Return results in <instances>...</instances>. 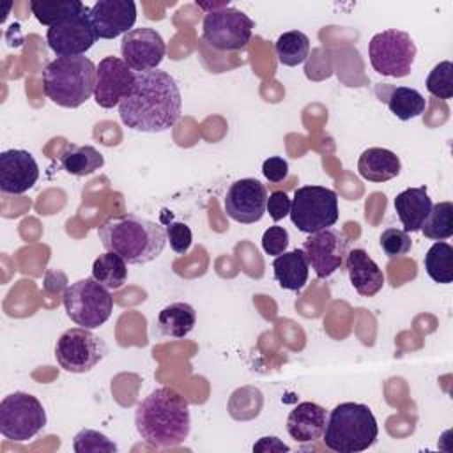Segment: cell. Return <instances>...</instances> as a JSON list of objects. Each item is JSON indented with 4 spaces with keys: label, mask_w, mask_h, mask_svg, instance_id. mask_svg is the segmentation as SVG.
<instances>
[{
    "label": "cell",
    "mask_w": 453,
    "mask_h": 453,
    "mask_svg": "<svg viewBox=\"0 0 453 453\" xmlns=\"http://www.w3.org/2000/svg\"><path fill=\"white\" fill-rule=\"evenodd\" d=\"M73 449L76 453H115L117 444L97 430L83 428L74 435Z\"/></svg>",
    "instance_id": "cell-34"
},
{
    "label": "cell",
    "mask_w": 453,
    "mask_h": 453,
    "mask_svg": "<svg viewBox=\"0 0 453 453\" xmlns=\"http://www.w3.org/2000/svg\"><path fill=\"white\" fill-rule=\"evenodd\" d=\"M274 51H276V57H278L280 64H283L287 67H296V65L303 64L308 58L310 39H308L306 34H303L299 30L283 32L276 39Z\"/></svg>",
    "instance_id": "cell-29"
},
{
    "label": "cell",
    "mask_w": 453,
    "mask_h": 453,
    "mask_svg": "<svg viewBox=\"0 0 453 453\" xmlns=\"http://www.w3.org/2000/svg\"><path fill=\"white\" fill-rule=\"evenodd\" d=\"M134 426L140 437L154 448L179 446L191 430L188 400L172 388H157L136 405Z\"/></svg>",
    "instance_id": "cell-2"
},
{
    "label": "cell",
    "mask_w": 453,
    "mask_h": 453,
    "mask_svg": "<svg viewBox=\"0 0 453 453\" xmlns=\"http://www.w3.org/2000/svg\"><path fill=\"white\" fill-rule=\"evenodd\" d=\"M267 189L257 179L235 180L225 195V212L237 223L251 225L264 218Z\"/></svg>",
    "instance_id": "cell-16"
},
{
    "label": "cell",
    "mask_w": 453,
    "mask_h": 453,
    "mask_svg": "<svg viewBox=\"0 0 453 453\" xmlns=\"http://www.w3.org/2000/svg\"><path fill=\"white\" fill-rule=\"evenodd\" d=\"M375 94L379 101L386 103L389 111L400 120H411L425 113L426 99L411 87H395L389 83H377Z\"/></svg>",
    "instance_id": "cell-21"
},
{
    "label": "cell",
    "mask_w": 453,
    "mask_h": 453,
    "mask_svg": "<svg viewBox=\"0 0 453 453\" xmlns=\"http://www.w3.org/2000/svg\"><path fill=\"white\" fill-rule=\"evenodd\" d=\"M108 354L103 338L87 327H71L64 331L55 345V357L60 368L71 373L90 372Z\"/></svg>",
    "instance_id": "cell-11"
},
{
    "label": "cell",
    "mask_w": 453,
    "mask_h": 453,
    "mask_svg": "<svg viewBox=\"0 0 453 453\" xmlns=\"http://www.w3.org/2000/svg\"><path fill=\"white\" fill-rule=\"evenodd\" d=\"M134 87V71L119 57H104L97 65L94 101L97 106L110 110L120 104Z\"/></svg>",
    "instance_id": "cell-14"
},
{
    "label": "cell",
    "mask_w": 453,
    "mask_h": 453,
    "mask_svg": "<svg viewBox=\"0 0 453 453\" xmlns=\"http://www.w3.org/2000/svg\"><path fill=\"white\" fill-rule=\"evenodd\" d=\"M62 299L67 317L76 326L87 329L103 326L113 310V297L110 290L94 278H83L71 283Z\"/></svg>",
    "instance_id": "cell-6"
},
{
    "label": "cell",
    "mask_w": 453,
    "mask_h": 453,
    "mask_svg": "<svg viewBox=\"0 0 453 453\" xmlns=\"http://www.w3.org/2000/svg\"><path fill=\"white\" fill-rule=\"evenodd\" d=\"M288 246V232L283 226L273 225L269 226L264 235H262V248L267 255L271 257H278L281 253L287 251Z\"/></svg>",
    "instance_id": "cell-37"
},
{
    "label": "cell",
    "mask_w": 453,
    "mask_h": 453,
    "mask_svg": "<svg viewBox=\"0 0 453 453\" xmlns=\"http://www.w3.org/2000/svg\"><path fill=\"white\" fill-rule=\"evenodd\" d=\"M166 241L170 242V248L179 253V255H184L191 242H193V232L191 228L186 225V223H180V221H173L170 223L166 228Z\"/></svg>",
    "instance_id": "cell-36"
},
{
    "label": "cell",
    "mask_w": 453,
    "mask_h": 453,
    "mask_svg": "<svg viewBox=\"0 0 453 453\" xmlns=\"http://www.w3.org/2000/svg\"><path fill=\"white\" fill-rule=\"evenodd\" d=\"M228 0H225V2H198L196 0V5L200 7V9H203L205 11V14L207 12H212V11H219V9H225V7H228Z\"/></svg>",
    "instance_id": "cell-41"
},
{
    "label": "cell",
    "mask_w": 453,
    "mask_h": 453,
    "mask_svg": "<svg viewBox=\"0 0 453 453\" xmlns=\"http://www.w3.org/2000/svg\"><path fill=\"white\" fill-rule=\"evenodd\" d=\"M97 41L88 12L71 16L46 32V42L57 57L85 55Z\"/></svg>",
    "instance_id": "cell-13"
},
{
    "label": "cell",
    "mask_w": 453,
    "mask_h": 453,
    "mask_svg": "<svg viewBox=\"0 0 453 453\" xmlns=\"http://www.w3.org/2000/svg\"><path fill=\"white\" fill-rule=\"evenodd\" d=\"M273 273L281 288L299 292L306 285L310 273V264L304 251L296 248L278 255L273 262Z\"/></svg>",
    "instance_id": "cell-24"
},
{
    "label": "cell",
    "mask_w": 453,
    "mask_h": 453,
    "mask_svg": "<svg viewBox=\"0 0 453 453\" xmlns=\"http://www.w3.org/2000/svg\"><path fill=\"white\" fill-rule=\"evenodd\" d=\"M288 216L303 234L331 228L338 221V196L326 186H301L294 191Z\"/></svg>",
    "instance_id": "cell-7"
},
{
    "label": "cell",
    "mask_w": 453,
    "mask_h": 453,
    "mask_svg": "<svg viewBox=\"0 0 453 453\" xmlns=\"http://www.w3.org/2000/svg\"><path fill=\"white\" fill-rule=\"evenodd\" d=\"M426 90L439 99L453 97V64L449 60H442L432 67L426 76Z\"/></svg>",
    "instance_id": "cell-33"
},
{
    "label": "cell",
    "mask_w": 453,
    "mask_h": 453,
    "mask_svg": "<svg viewBox=\"0 0 453 453\" xmlns=\"http://www.w3.org/2000/svg\"><path fill=\"white\" fill-rule=\"evenodd\" d=\"M402 170L400 157L384 147H370L357 159V172L370 182H386L395 179Z\"/></svg>",
    "instance_id": "cell-23"
},
{
    "label": "cell",
    "mask_w": 453,
    "mask_h": 453,
    "mask_svg": "<svg viewBox=\"0 0 453 453\" xmlns=\"http://www.w3.org/2000/svg\"><path fill=\"white\" fill-rule=\"evenodd\" d=\"M290 448L283 444L278 437H260L258 442L253 444V451H288Z\"/></svg>",
    "instance_id": "cell-40"
},
{
    "label": "cell",
    "mask_w": 453,
    "mask_h": 453,
    "mask_svg": "<svg viewBox=\"0 0 453 453\" xmlns=\"http://www.w3.org/2000/svg\"><path fill=\"white\" fill-rule=\"evenodd\" d=\"M30 11L39 23L53 27L71 16L90 12V7L80 0H32Z\"/></svg>",
    "instance_id": "cell-27"
},
{
    "label": "cell",
    "mask_w": 453,
    "mask_h": 453,
    "mask_svg": "<svg viewBox=\"0 0 453 453\" xmlns=\"http://www.w3.org/2000/svg\"><path fill=\"white\" fill-rule=\"evenodd\" d=\"M379 244H380V248H382V251L388 258L403 257L412 248V241H411L409 232L400 230V228H386L379 237Z\"/></svg>",
    "instance_id": "cell-35"
},
{
    "label": "cell",
    "mask_w": 453,
    "mask_h": 453,
    "mask_svg": "<svg viewBox=\"0 0 453 453\" xmlns=\"http://www.w3.org/2000/svg\"><path fill=\"white\" fill-rule=\"evenodd\" d=\"M326 409L315 402L297 403L287 418V432L297 442H313L322 437L326 428Z\"/></svg>",
    "instance_id": "cell-20"
},
{
    "label": "cell",
    "mask_w": 453,
    "mask_h": 453,
    "mask_svg": "<svg viewBox=\"0 0 453 453\" xmlns=\"http://www.w3.org/2000/svg\"><path fill=\"white\" fill-rule=\"evenodd\" d=\"M97 237L106 251L120 255L133 265L152 262L166 244V230L159 223L136 214L108 218L97 228Z\"/></svg>",
    "instance_id": "cell-3"
},
{
    "label": "cell",
    "mask_w": 453,
    "mask_h": 453,
    "mask_svg": "<svg viewBox=\"0 0 453 453\" xmlns=\"http://www.w3.org/2000/svg\"><path fill=\"white\" fill-rule=\"evenodd\" d=\"M92 278L108 290H119L127 281V262L120 255L106 251L94 260Z\"/></svg>",
    "instance_id": "cell-28"
},
{
    "label": "cell",
    "mask_w": 453,
    "mask_h": 453,
    "mask_svg": "<svg viewBox=\"0 0 453 453\" xmlns=\"http://www.w3.org/2000/svg\"><path fill=\"white\" fill-rule=\"evenodd\" d=\"M368 57L379 74L405 78L411 74L416 58V44L407 32L388 28L370 39Z\"/></svg>",
    "instance_id": "cell-9"
},
{
    "label": "cell",
    "mask_w": 453,
    "mask_h": 453,
    "mask_svg": "<svg viewBox=\"0 0 453 453\" xmlns=\"http://www.w3.org/2000/svg\"><path fill=\"white\" fill-rule=\"evenodd\" d=\"M421 232L426 239L444 241L453 235V203L444 200L432 203L430 214L425 219Z\"/></svg>",
    "instance_id": "cell-32"
},
{
    "label": "cell",
    "mask_w": 453,
    "mask_h": 453,
    "mask_svg": "<svg viewBox=\"0 0 453 453\" xmlns=\"http://www.w3.org/2000/svg\"><path fill=\"white\" fill-rule=\"evenodd\" d=\"M432 209V200L425 186L407 188L395 198V211L405 232L421 230Z\"/></svg>",
    "instance_id": "cell-22"
},
{
    "label": "cell",
    "mask_w": 453,
    "mask_h": 453,
    "mask_svg": "<svg viewBox=\"0 0 453 453\" xmlns=\"http://www.w3.org/2000/svg\"><path fill=\"white\" fill-rule=\"evenodd\" d=\"M426 274L435 281L448 285L453 281V248L444 241H435L425 255Z\"/></svg>",
    "instance_id": "cell-30"
},
{
    "label": "cell",
    "mask_w": 453,
    "mask_h": 453,
    "mask_svg": "<svg viewBox=\"0 0 453 453\" xmlns=\"http://www.w3.org/2000/svg\"><path fill=\"white\" fill-rule=\"evenodd\" d=\"M182 111L180 90L172 74L152 69L134 73V87L119 104L126 127L140 133H161L177 124Z\"/></svg>",
    "instance_id": "cell-1"
},
{
    "label": "cell",
    "mask_w": 453,
    "mask_h": 453,
    "mask_svg": "<svg viewBox=\"0 0 453 453\" xmlns=\"http://www.w3.org/2000/svg\"><path fill=\"white\" fill-rule=\"evenodd\" d=\"M46 426V411L37 396L14 391L0 402V434L12 442H27Z\"/></svg>",
    "instance_id": "cell-8"
},
{
    "label": "cell",
    "mask_w": 453,
    "mask_h": 453,
    "mask_svg": "<svg viewBox=\"0 0 453 453\" xmlns=\"http://www.w3.org/2000/svg\"><path fill=\"white\" fill-rule=\"evenodd\" d=\"M264 405V396L255 386H242L230 395L228 414L237 421L255 419Z\"/></svg>",
    "instance_id": "cell-31"
},
{
    "label": "cell",
    "mask_w": 453,
    "mask_h": 453,
    "mask_svg": "<svg viewBox=\"0 0 453 453\" xmlns=\"http://www.w3.org/2000/svg\"><path fill=\"white\" fill-rule=\"evenodd\" d=\"M166 46L159 32L150 27H138L124 34L120 41L122 60L134 71H152L163 62Z\"/></svg>",
    "instance_id": "cell-15"
},
{
    "label": "cell",
    "mask_w": 453,
    "mask_h": 453,
    "mask_svg": "<svg viewBox=\"0 0 453 453\" xmlns=\"http://www.w3.org/2000/svg\"><path fill=\"white\" fill-rule=\"evenodd\" d=\"M255 28L253 19L235 7L207 12L202 21L203 41L218 51L244 50Z\"/></svg>",
    "instance_id": "cell-10"
},
{
    "label": "cell",
    "mask_w": 453,
    "mask_h": 453,
    "mask_svg": "<svg viewBox=\"0 0 453 453\" xmlns=\"http://www.w3.org/2000/svg\"><path fill=\"white\" fill-rule=\"evenodd\" d=\"M97 39H115L133 30L136 4L133 0H97L88 12Z\"/></svg>",
    "instance_id": "cell-17"
},
{
    "label": "cell",
    "mask_w": 453,
    "mask_h": 453,
    "mask_svg": "<svg viewBox=\"0 0 453 453\" xmlns=\"http://www.w3.org/2000/svg\"><path fill=\"white\" fill-rule=\"evenodd\" d=\"M262 173L269 182L278 184L288 177V163L280 156H271L262 163Z\"/></svg>",
    "instance_id": "cell-39"
},
{
    "label": "cell",
    "mask_w": 453,
    "mask_h": 453,
    "mask_svg": "<svg viewBox=\"0 0 453 453\" xmlns=\"http://www.w3.org/2000/svg\"><path fill=\"white\" fill-rule=\"evenodd\" d=\"M196 324V311L191 304L177 301L170 303L157 313V329L170 338L188 336Z\"/></svg>",
    "instance_id": "cell-25"
},
{
    "label": "cell",
    "mask_w": 453,
    "mask_h": 453,
    "mask_svg": "<svg viewBox=\"0 0 453 453\" xmlns=\"http://www.w3.org/2000/svg\"><path fill=\"white\" fill-rule=\"evenodd\" d=\"M290 205H292V200L288 198V195L285 191H273L267 196L265 211L269 212L273 221H280L290 214Z\"/></svg>",
    "instance_id": "cell-38"
},
{
    "label": "cell",
    "mask_w": 453,
    "mask_h": 453,
    "mask_svg": "<svg viewBox=\"0 0 453 453\" xmlns=\"http://www.w3.org/2000/svg\"><path fill=\"white\" fill-rule=\"evenodd\" d=\"M39 179L35 157L23 149L0 152V191L7 195H23L34 188Z\"/></svg>",
    "instance_id": "cell-18"
},
{
    "label": "cell",
    "mask_w": 453,
    "mask_h": 453,
    "mask_svg": "<svg viewBox=\"0 0 453 453\" xmlns=\"http://www.w3.org/2000/svg\"><path fill=\"white\" fill-rule=\"evenodd\" d=\"M345 269L356 292L365 297L375 296L384 287V273L375 260L361 248H354L347 253Z\"/></svg>",
    "instance_id": "cell-19"
},
{
    "label": "cell",
    "mask_w": 453,
    "mask_h": 453,
    "mask_svg": "<svg viewBox=\"0 0 453 453\" xmlns=\"http://www.w3.org/2000/svg\"><path fill=\"white\" fill-rule=\"evenodd\" d=\"M97 65L85 57H57L42 69V88L48 99L62 108H78L94 96Z\"/></svg>",
    "instance_id": "cell-4"
},
{
    "label": "cell",
    "mask_w": 453,
    "mask_h": 453,
    "mask_svg": "<svg viewBox=\"0 0 453 453\" xmlns=\"http://www.w3.org/2000/svg\"><path fill=\"white\" fill-rule=\"evenodd\" d=\"M104 165L103 154L92 145L67 143L60 154V166L64 172L74 177H85L94 173Z\"/></svg>",
    "instance_id": "cell-26"
},
{
    "label": "cell",
    "mask_w": 453,
    "mask_h": 453,
    "mask_svg": "<svg viewBox=\"0 0 453 453\" xmlns=\"http://www.w3.org/2000/svg\"><path fill=\"white\" fill-rule=\"evenodd\" d=\"M301 250L304 251L315 274L319 278H329L333 273L343 267L349 253V241L343 232L336 228H324L310 234Z\"/></svg>",
    "instance_id": "cell-12"
},
{
    "label": "cell",
    "mask_w": 453,
    "mask_h": 453,
    "mask_svg": "<svg viewBox=\"0 0 453 453\" xmlns=\"http://www.w3.org/2000/svg\"><path fill=\"white\" fill-rule=\"evenodd\" d=\"M379 426L372 409L357 402L338 403L327 416L324 444L336 453H359L377 441Z\"/></svg>",
    "instance_id": "cell-5"
}]
</instances>
